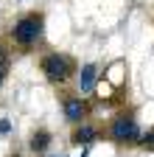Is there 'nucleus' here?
Instances as JSON below:
<instances>
[{
    "label": "nucleus",
    "mask_w": 154,
    "mask_h": 157,
    "mask_svg": "<svg viewBox=\"0 0 154 157\" xmlns=\"http://www.w3.org/2000/svg\"><path fill=\"white\" fill-rule=\"evenodd\" d=\"M81 157H90V151H87V149H84V151H81Z\"/></svg>",
    "instance_id": "11"
},
{
    "label": "nucleus",
    "mask_w": 154,
    "mask_h": 157,
    "mask_svg": "<svg viewBox=\"0 0 154 157\" xmlns=\"http://www.w3.org/2000/svg\"><path fill=\"white\" fill-rule=\"evenodd\" d=\"M92 101L87 95H79V93H65L62 90V115H65V121L70 126H79L84 121H90L92 118Z\"/></svg>",
    "instance_id": "4"
},
{
    "label": "nucleus",
    "mask_w": 154,
    "mask_h": 157,
    "mask_svg": "<svg viewBox=\"0 0 154 157\" xmlns=\"http://www.w3.org/2000/svg\"><path fill=\"white\" fill-rule=\"evenodd\" d=\"M0 135H11V121H9V118H0Z\"/></svg>",
    "instance_id": "10"
},
{
    "label": "nucleus",
    "mask_w": 154,
    "mask_h": 157,
    "mask_svg": "<svg viewBox=\"0 0 154 157\" xmlns=\"http://www.w3.org/2000/svg\"><path fill=\"white\" fill-rule=\"evenodd\" d=\"M79 59L65 51H45L39 56V73L51 87H59V93L79 76Z\"/></svg>",
    "instance_id": "2"
},
{
    "label": "nucleus",
    "mask_w": 154,
    "mask_h": 157,
    "mask_svg": "<svg viewBox=\"0 0 154 157\" xmlns=\"http://www.w3.org/2000/svg\"><path fill=\"white\" fill-rule=\"evenodd\" d=\"M11 59H14V53H11L9 42H6V39H0V87H3V84H6V78H9Z\"/></svg>",
    "instance_id": "8"
},
{
    "label": "nucleus",
    "mask_w": 154,
    "mask_h": 157,
    "mask_svg": "<svg viewBox=\"0 0 154 157\" xmlns=\"http://www.w3.org/2000/svg\"><path fill=\"white\" fill-rule=\"evenodd\" d=\"M11 157H20V154H11Z\"/></svg>",
    "instance_id": "13"
},
{
    "label": "nucleus",
    "mask_w": 154,
    "mask_h": 157,
    "mask_svg": "<svg viewBox=\"0 0 154 157\" xmlns=\"http://www.w3.org/2000/svg\"><path fill=\"white\" fill-rule=\"evenodd\" d=\"M134 146L154 151V126H151V129H146V132H140V137H137V143H134Z\"/></svg>",
    "instance_id": "9"
},
{
    "label": "nucleus",
    "mask_w": 154,
    "mask_h": 157,
    "mask_svg": "<svg viewBox=\"0 0 154 157\" xmlns=\"http://www.w3.org/2000/svg\"><path fill=\"white\" fill-rule=\"evenodd\" d=\"M98 137H104V129L95 124V121H84V124H79V126H73V132H70V146L90 149Z\"/></svg>",
    "instance_id": "5"
},
{
    "label": "nucleus",
    "mask_w": 154,
    "mask_h": 157,
    "mask_svg": "<svg viewBox=\"0 0 154 157\" xmlns=\"http://www.w3.org/2000/svg\"><path fill=\"white\" fill-rule=\"evenodd\" d=\"M98 76H101V70H98V65H95V62L81 65V67H79V76H76V90H79V95H87V98H90V95L95 93Z\"/></svg>",
    "instance_id": "6"
},
{
    "label": "nucleus",
    "mask_w": 154,
    "mask_h": 157,
    "mask_svg": "<svg viewBox=\"0 0 154 157\" xmlns=\"http://www.w3.org/2000/svg\"><path fill=\"white\" fill-rule=\"evenodd\" d=\"M51 143H53L51 129H34L31 137H28V151L36 154V157H45V154L51 151Z\"/></svg>",
    "instance_id": "7"
},
{
    "label": "nucleus",
    "mask_w": 154,
    "mask_h": 157,
    "mask_svg": "<svg viewBox=\"0 0 154 157\" xmlns=\"http://www.w3.org/2000/svg\"><path fill=\"white\" fill-rule=\"evenodd\" d=\"M6 42H9V48H11L14 56H28V53H34L36 48L45 42V11L42 9H34V11L20 14L11 23Z\"/></svg>",
    "instance_id": "1"
},
{
    "label": "nucleus",
    "mask_w": 154,
    "mask_h": 157,
    "mask_svg": "<svg viewBox=\"0 0 154 157\" xmlns=\"http://www.w3.org/2000/svg\"><path fill=\"white\" fill-rule=\"evenodd\" d=\"M140 124H137V115H134V109H123L118 115H112L109 118V124L104 129V137L112 143H118V146H134L137 143V137H140Z\"/></svg>",
    "instance_id": "3"
},
{
    "label": "nucleus",
    "mask_w": 154,
    "mask_h": 157,
    "mask_svg": "<svg viewBox=\"0 0 154 157\" xmlns=\"http://www.w3.org/2000/svg\"><path fill=\"white\" fill-rule=\"evenodd\" d=\"M45 157H62V154H45Z\"/></svg>",
    "instance_id": "12"
}]
</instances>
